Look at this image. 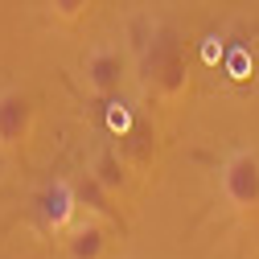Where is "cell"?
Listing matches in <instances>:
<instances>
[{
    "instance_id": "5",
    "label": "cell",
    "mask_w": 259,
    "mask_h": 259,
    "mask_svg": "<svg viewBox=\"0 0 259 259\" xmlns=\"http://www.w3.org/2000/svg\"><path fill=\"white\" fill-rule=\"evenodd\" d=\"M33 136V103L21 91H0V148H25Z\"/></svg>"
},
{
    "instance_id": "6",
    "label": "cell",
    "mask_w": 259,
    "mask_h": 259,
    "mask_svg": "<svg viewBox=\"0 0 259 259\" xmlns=\"http://www.w3.org/2000/svg\"><path fill=\"white\" fill-rule=\"evenodd\" d=\"M66 255L70 259H103L107 255V231H103V222L95 214L78 218L66 231Z\"/></svg>"
},
{
    "instance_id": "10",
    "label": "cell",
    "mask_w": 259,
    "mask_h": 259,
    "mask_svg": "<svg viewBox=\"0 0 259 259\" xmlns=\"http://www.w3.org/2000/svg\"><path fill=\"white\" fill-rule=\"evenodd\" d=\"M50 9H54L62 21H78V17L91 9V0H50Z\"/></svg>"
},
{
    "instance_id": "2",
    "label": "cell",
    "mask_w": 259,
    "mask_h": 259,
    "mask_svg": "<svg viewBox=\"0 0 259 259\" xmlns=\"http://www.w3.org/2000/svg\"><path fill=\"white\" fill-rule=\"evenodd\" d=\"M218 185H222V198H226L231 210H239V214L255 210L259 206V156L247 152V148L231 152V156L222 160Z\"/></svg>"
},
{
    "instance_id": "8",
    "label": "cell",
    "mask_w": 259,
    "mask_h": 259,
    "mask_svg": "<svg viewBox=\"0 0 259 259\" xmlns=\"http://www.w3.org/2000/svg\"><path fill=\"white\" fill-rule=\"evenodd\" d=\"M119 152H123L127 165H148L152 152H156V144H152V127H148L144 119H132V127L119 136Z\"/></svg>"
},
{
    "instance_id": "1",
    "label": "cell",
    "mask_w": 259,
    "mask_h": 259,
    "mask_svg": "<svg viewBox=\"0 0 259 259\" xmlns=\"http://www.w3.org/2000/svg\"><path fill=\"white\" fill-rule=\"evenodd\" d=\"M140 54V74L144 87L156 91L160 99H177L189 87V66H185V46L169 25H148L144 37L136 41Z\"/></svg>"
},
{
    "instance_id": "4",
    "label": "cell",
    "mask_w": 259,
    "mask_h": 259,
    "mask_svg": "<svg viewBox=\"0 0 259 259\" xmlns=\"http://www.w3.org/2000/svg\"><path fill=\"white\" fill-rule=\"evenodd\" d=\"M37 214L41 222L50 226V231H70V226L78 222V193H74V181L66 177H54L41 193H37Z\"/></svg>"
},
{
    "instance_id": "9",
    "label": "cell",
    "mask_w": 259,
    "mask_h": 259,
    "mask_svg": "<svg viewBox=\"0 0 259 259\" xmlns=\"http://www.w3.org/2000/svg\"><path fill=\"white\" fill-rule=\"evenodd\" d=\"M91 173L99 177L111 193L127 189V160H123V152H119V148H103L99 156H95V169H91Z\"/></svg>"
},
{
    "instance_id": "3",
    "label": "cell",
    "mask_w": 259,
    "mask_h": 259,
    "mask_svg": "<svg viewBox=\"0 0 259 259\" xmlns=\"http://www.w3.org/2000/svg\"><path fill=\"white\" fill-rule=\"evenodd\" d=\"M82 78H87V87L99 95V99L119 95V87H123V78H127V58H123V50H115V46H95V50L87 54V62H82Z\"/></svg>"
},
{
    "instance_id": "7",
    "label": "cell",
    "mask_w": 259,
    "mask_h": 259,
    "mask_svg": "<svg viewBox=\"0 0 259 259\" xmlns=\"http://www.w3.org/2000/svg\"><path fill=\"white\" fill-rule=\"evenodd\" d=\"M74 193H78V210H87V214H99V218H111V222H119V210L111 206V189L95 177V173H87V177H78L74 181Z\"/></svg>"
}]
</instances>
